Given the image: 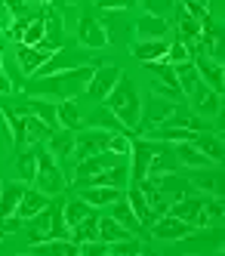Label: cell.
<instances>
[{
    "mask_svg": "<svg viewBox=\"0 0 225 256\" xmlns=\"http://www.w3.org/2000/svg\"><path fill=\"white\" fill-rule=\"evenodd\" d=\"M108 139H111V133L99 130V126L96 130H84V133L74 130V152L71 154H78V160H84L90 154H99V152L108 148Z\"/></svg>",
    "mask_w": 225,
    "mask_h": 256,
    "instance_id": "9c48e42d",
    "label": "cell"
},
{
    "mask_svg": "<svg viewBox=\"0 0 225 256\" xmlns=\"http://www.w3.org/2000/svg\"><path fill=\"white\" fill-rule=\"evenodd\" d=\"M111 216H114L118 219V222L124 226V228H130V232H139L142 226H139V219H136V213H133V207H130V200L126 198H118L114 200V204H111Z\"/></svg>",
    "mask_w": 225,
    "mask_h": 256,
    "instance_id": "e575fe53",
    "label": "cell"
},
{
    "mask_svg": "<svg viewBox=\"0 0 225 256\" xmlns=\"http://www.w3.org/2000/svg\"><path fill=\"white\" fill-rule=\"evenodd\" d=\"M124 238H133V232L124 228L114 216H99V241L114 244V241H124Z\"/></svg>",
    "mask_w": 225,
    "mask_h": 256,
    "instance_id": "f1b7e54d",
    "label": "cell"
},
{
    "mask_svg": "<svg viewBox=\"0 0 225 256\" xmlns=\"http://www.w3.org/2000/svg\"><path fill=\"white\" fill-rule=\"evenodd\" d=\"M188 182H192L194 188H200V192L219 198V173H207V167H198V173H194Z\"/></svg>",
    "mask_w": 225,
    "mask_h": 256,
    "instance_id": "8d00e7d4",
    "label": "cell"
},
{
    "mask_svg": "<svg viewBox=\"0 0 225 256\" xmlns=\"http://www.w3.org/2000/svg\"><path fill=\"white\" fill-rule=\"evenodd\" d=\"M80 198L90 207H111L118 198H124V188H118V186H84Z\"/></svg>",
    "mask_w": 225,
    "mask_h": 256,
    "instance_id": "d6986e66",
    "label": "cell"
},
{
    "mask_svg": "<svg viewBox=\"0 0 225 256\" xmlns=\"http://www.w3.org/2000/svg\"><path fill=\"white\" fill-rule=\"evenodd\" d=\"M18 173H22V179H34V173H37L34 152H22V158H18Z\"/></svg>",
    "mask_w": 225,
    "mask_h": 256,
    "instance_id": "7bdbcfd3",
    "label": "cell"
},
{
    "mask_svg": "<svg viewBox=\"0 0 225 256\" xmlns=\"http://www.w3.org/2000/svg\"><path fill=\"white\" fill-rule=\"evenodd\" d=\"M78 241H71V238H50V241L31 244L34 256H78Z\"/></svg>",
    "mask_w": 225,
    "mask_h": 256,
    "instance_id": "ac0fdd59",
    "label": "cell"
},
{
    "mask_svg": "<svg viewBox=\"0 0 225 256\" xmlns=\"http://www.w3.org/2000/svg\"><path fill=\"white\" fill-rule=\"evenodd\" d=\"M68 68H78V62H74L68 52H59V50H56V52H50L46 62L37 68L31 78H50V74H59V71H68Z\"/></svg>",
    "mask_w": 225,
    "mask_h": 256,
    "instance_id": "4316f807",
    "label": "cell"
},
{
    "mask_svg": "<svg viewBox=\"0 0 225 256\" xmlns=\"http://www.w3.org/2000/svg\"><path fill=\"white\" fill-rule=\"evenodd\" d=\"M92 65H78V68H68V71H59V74H50V78H34L25 90L34 96H50V99H74V96H80L90 78H92Z\"/></svg>",
    "mask_w": 225,
    "mask_h": 256,
    "instance_id": "6da1fadb",
    "label": "cell"
},
{
    "mask_svg": "<svg viewBox=\"0 0 225 256\" xmlns=\"http://www.w3.org/2000/svg\"><path fill=\"white\" fill-rule=\"evenodd\" d=\"M136 4L142 6V12H148V16H164V19H166V12L176 6V0H136Z\"/></svg>",
    "mask_w": 225,
    "mask_h": 256,
    "instance_id": "60d3db41",
    "label": "cell"
},
{
    "mask_svg": "<svg viewBox=\"0 0 225 256\" xmlns=\"http://www.w3.org/2000/svg\"><path fill=\"white\" fill-rule=\"evenodd\" d=\"M28 222H31V226H28V241H31V244H37V241H50V238H68L62 210H56L52 204H46L40 213H34Z\"/></svg>",
    "mask_w": 225,
    "mask_h": 256,
    "instance_id": "277c9868",
    "label": "cell"
},
{
    "mask_svg": "<svg viewBox=\"0 0 225 256\" xmlns=\"http://www.w3.org/2000/svg\"><path fill=\"white\" fill-rule=\"evenodd\" d=\"M46 204H50V198H46L44 192H37V188H25V192H22V200H18V207H16V213L28 222V219H31L34 213H40Z\"/></svg>",
    "mask_w": 225,
    "mask_h": 256,
    "instance_id": "484cf974",
    "label": "cell"
},
{
    "mask_svg": "<svg viewBox=\"0 0 225 256\" xmlns=\"http://www.w3.org/2000/svg\"><path fill=\"white\" fill-rule=\"evenodd\" d=\"M37 4H46V0H37Z\"/></svg>",
    "mask_w": 225,
    "mask_h": 256,
    "instance_id": "816d5d0a",
    "label": "cell"
},
{
    "mask_svg": "<svg viewBox=\"0 0 225 256\" xmlns=\"http://www.w3.org/2000/svg\"><path fill=\"white\" fill-rule=\"evenodd\" d=\"M188 99H192V112L198 118H213V114H219V108H222V93L210 90L204 80L188 93Z\"/></svg>",
    "mask_w": 225,
    "mask_h": 256,
    "instance_id": "30bf717a",
    "label": "cell"
},
{
    "mask_svg": "<svg viewBox=\"0 0 225 256\" xmlns=\"http://www.w3.org/2000/svg\"><path fill=\"white\" fill-rule=\"evenodd\" d=\"M28 112L40 118V120L50 126V130H56V126H59V120H56V102H46V99H34V102L28 105Z\"/></svg>",
    "mask_w": 225,
    "mask_h": 256,
    "instance_id": "74e56055",
    "label": "cell"
},
{
    "mask_svg": "<svg viewBox=\"0 0 225 256\" xmlns=\"http://www.w3.org/2000/svg\"><path fill=\"white\" fill-rule=\"evenodd\" d=\"M6 50V38H4V34H0V52H4Z\"/></svg>",
    "mask_w": 225,
    "mask_h": 256,
    "instance_id": "681fc988",
    "label": "cell"
},
{
    "mask_svg": "<svg viewBox=\"0 0 225 256\" xmlns=\"http://www.w3.org/2000/svg\"><path fill=\"white\" fill-rule=\"evenodd\" d=\"M185 59H192V52L185 50V44H182V40H176V44H170V50H166V59H164V62L179 65V62H185Z\"/></svg>",
    "mask_w": 225,
    "mask_h": 256,
    "instance_id": "ee69618b",
    "label": "cell"
},
{
    "mask_svg": "<svg viewBox=\"0 0 225 256\" xmlns=\"http://www.w3.org/2000/svg\"><path fill=\"white\" fill-rule=\"evenodd\" d=\"M204 204H207V194H182L179 200H173L170 210L166 213H173L179 219H185V222H192L194 228H204V226H210L207 222V216H204Z\"/></svg>",
    "mask_w": 225,
    "mask_h": 256,
    "instance_id": "5b68a950",
    "label": "cell"
},
{
    "mask_svg": "<svg viewBox=\"0 0 225 256\" xmlns=\"http://www.w3.org/2000/svg\"><path fill=\"white\" fill-rule=\"evenodd\" d=\"M130 148H133V139H130V133H111V139H108V152H114V154L126 158Z\"/></svg>",
    "mask_w": 225,
    "mask_h": 256,
    "instance_id": "b9f144b4",
    "label": "cell"
},
{
    "mask_svg": "<svg viewBox=\"0 0 225 256\" xmlns=\"http://www.w3.org/2000/svg\"><path fill=\"white\" fill-rule=\"evenodd\" d=\"M192 62H194V68H198L200 80L207 84L210 90H216V93H222V86H225V80H222V62L213 59V56H207V52H198V56H192Z\"/></svg>",
    "mask_w": 225,
    "mask_h": 256,
    "instance_id": "4fadbf2b",
    "label": "cell"
},
{
    "mask_svg": "<svg viewBox=\"0 0 225 256\" xmlns=\"http://www.w3.org/2000/svg\"><path fill=\"white\" fill-rule=\"evenodd\" d=\"M120 160V154H114V152H99V154H90V158H84V160H78V167H74V176L78 179H84V176H96V173H102V170H108L111 164H118Z\"/></svg>",
    "mask_w": 225,
    "mask_h": 256,
    "instance_id": "e0dca14e",
    "label": "cell"
},
{
    "mask_svg": "<svg viewBox=\"0 0 225 256\" xmlns=\"http://www.w3.org/2000/svg\"><path fill=\"white\" fill-rule=\"evenodd\" d=\"M78 40L86 46V50H105L108 46V34L102 28L99 19H92V16H84L78 22Z\"/></svg>",
    "mask_w": 225,
    "mask_h": 256,
    "instance_id": "5bb4252c",
    "label": "cell"
},
{
    "mask_svg": "<svg viewBox=\"0 0 225 256\" xmlns=\"http://www.w3.org/2000/svg\"><path fill=\"white\" fill-rule=\"evenodd\" d=\"M86 124H90V126H99V130H108V133H126V130H124V124L108 112V105H105V102L86 118Z\"/></svg>",
    "mask_w": 225,
    "mask_h": 256,
    "instance_id": "4dcf8cb0",
    "label": "cell"
},
{
    "mask_svg": "<svg viewBox=\"0 0 225 256\" xmlns=\"http://www.w3.org/2000/svg\"><path fill=\"white\" fill-rule=\"evenodd\" d=\"M124 74V71L118 68V65H99L96 71H92V78H90V84H86V93L92 96V99H99V102H105V96L114 90V84H118V78Z\"/></svg>",
    "mask_w": 225,
    "mask_h": 256,
    "instance_id": "8fae6325",
    "label": "cell"
},
{
    "mask_svg": "<svg viewBox=\"0 0 225 256\" xmlns=\"http://www.w3.org/2000/svg\"><path fill=\"white\" fill-rule=\"evenodd\" d=\"M166 50H170L166 38H160V40H136L133 44V56L142 65L145 62H160V59H166Z\"/></svg>",
    "mask_w": 225,
    "mask_h": 256,
    "instance_id": "603a6c76",
    "label": "cell"
},
{
    "mask_svg": "<svg viewBox=\"0 0 225 256\" xmlns=\"http://www.w3.org/2000/svg\"><path fill=\"white\" fill-rule=\"evenodd\" d=\"M194 4H200V6H204V10H207V4H210V0H194Z\"/></svg>",
    "mask_w": 225,
    "mask_h": 256,
    "instance_id": "f907efd6",
    "label": "cell"
},
{
    "mask_svg": "<svg viewBox=\"0 0 225 256\" xmlns=\"http://www.w3.org/2000/svg\"><path fill=\"white\" fill-rule=\"evenodd\" d=\"M176 112V102L170 99H160L158 93L145 102V114H139V124H136V133H145V130H152V126L164 124L166 118H170Z\"/></svg>",
    "mask_w": 225,
    "mask_h": 256,
    "instance_id": "ba28073f",
    "label": "cell"
},
{
    "mask_svg": "<svg viewBox=\"0 0 225 256\" xmlns=\"http://www.w3.org/2000/svg\"><path fill=\"white\" fill-rule=\"evenodd\" d=\"M56 120H59V126H65V130H80L84 118H80V108H78V96L56 102Z\"/></svg>",
    "mask_w": 225,
    "mask_h": 256,
    "instance_id": "cb8c5ba5",
    "label": "cell"
},
{
    "mask_svg": "<svg viewBox=\"0 0 225 256\" xmlns=\"http://www.w3.org/2000/svg\"><path fill=\"white\" fill-rule=\"evenodd\" d=\"M92 213V207L86 204L84 198H74V200H68V204L62 207V219H65V228H68V234H71V228L80 222L84 216H90Z\"/></svg>",
    "mask_w": 225,
    "mask_h": 256,
    "instance_id": "836d02e7",
    "label": "cell"
},
{
    "mask_svg": "<svg viewBox=\"0 0 225 256\" xmlns=\"http://www.w3.org/2000/svg\"><path fill=\"white\" fill-rule=\"evenodd\" d=\"M176 170H179L176 152H173L170 142H164L160 148L152 154V160H148V176H154V173H176Z\"/></svg>",
    "mask_w": 225,
    "mask_h": 256,
    "instance_id": "7402d4cb",
    "label": "cell"
},
{
    "mask_svg": "<svg viewBox=\"0 0 225 256\" xmlns=\"http://www.w3.org/2000/svg\"><path fill=\"white\" fill-rule=\"evenodd\" d=\"M96 238H99V213L92 210L90 216H84L80 222L71 228V241L84 244V241H96Z\"/></svg>",
    "mask_w": 225,
    "mask_h": 256,
    "instance_id": "f546056e",
    "label": "cell"
},
{
    "mask_svg": "<svg viewBox=\"0 0 225 256\" xmlns=\"http://www.w3.org/2000/svg\"><path fill=\"white\" fill-rule=\"evenodd\" d=\"M198 148L207 154L213 164H219L222 160V139L216 136V133H207V130H200V133H194V139H192Z\"/></svg>",
    "mask_w": 225,
    "mask_h": 256,
    "instance_id": "d6a6232c",
    "label": "cell"
},
{
    "mask_svg": "<svg viewBox=\"0 0 225 256\" xmlns=\"http://www.w3.org/2000/svg\"><path fill=\"white\" fill-rule=\"evenodd\" d=\"M6 93H12V80L0 71V96H6Z\"/></svg>",
    "mask_w": 225,
    "mask_h": 256,
    "instance_id": "c3c4849f",
    "label": "cell"
},
{
    "mask_svg": "<svg viewBox=\"0 0 225 256\" xmlns=\"http://www.w3.org/2000/svg\"><path fill=\"white\" fill-rule=\"evenodd\" d=\"M133 34H136L139 40H160V38L170 34V22H166L164 16H148V12H142L139 19H136V25H133Z\"/></svg>",
    "mask_w": 225,
    "mask_h": 256,
    "instance_id": "9a60e30c",
    "label": "cell"
},
{
    "mask_svg": "<svg viewBox=\"0 0 225 256\" xmlns=\"http://www.w3.org/2000/svg\"><path fill=\"white\" fill-rule=\"evenodd\" d=\"M173 71H176V80H179V90L185 96L192 93V90L200 84V74H198V68H194V62L192 59H185V62H179V65H173Z\"/></svg>",
    "mask_w": 225,
    "mask_h": 256,
    "instance_id": "1f68e13d",
    "label": "cell"
},
{
    "mask_svg": "<svg viewBox=\"0 0 225 256\" xmlns=\"http://www.w3.org/2000/svg\"><path fill=\"white\" fill-rule=\"evenodd\" d=\"M28 22H31L28 16H22V19H12V25H10V40H22V31H25Z\"/></svg>",
    "mask_w": 225,
    "mask_h": 256,
    "instance_id": "bcb514c9",
    "label": "cell"
},
{
    "mask_svg": "<svg viewBox=\"0 0 225 256\" xmlns=\"http://www.w3.org/2000/svg\"><path fill=\"white\" fill-rule=\"evenodd\" d=\"M40 40H44V12H40V16H34V19L25 25L22 40H18V44H22V46H37Z\"/></svg>",
    "mask_w": 225,
    "mask_h": 256,
    "instance_id": "f35d334b",
    "label": "cell"
},
{
    "mask_svg": "<svg viewBox=\"0 0 225 256\" xmlns=\"http://www.w3.org/2000/svg\"><path fill=\"white\" fill-rule=\"evenodd\" d=\"M105 105H108V112L114 114L120 124H124V130H136V124H139V114H142V102H139V90L133 86V80H130L126 74L118 78L114 90L105 96Z\"/></svg>",
    "mask_w": 225,
    "mask_h": 256,
    "instance_id": "7a4b0ae2",
    "label": "cell"
},
{
    "mask_svg": "<svg viewBox=\"0 0 225 256\" xmlns=\"http://www.w3.org/2000/svg\"><path fill=\"white\" fill-rule=\"evenodd\" d=\"M164 142L158 139H133V148H130V154H133V170H130V182H142L148 176V160H152V154L160 148Z\"/></svg>",
    "mask_w": 225,
    "mask_h": 256,
    "instance_id": "52a82bcc",
    "label": "cell"
},
{
    "mask_svg": "<svg viewBox=\"0 0 225 256\" xmlns=\"http://www.w3.org/2000/svg\"><path fill=\"white\" fill-rule=\"evenodd\" d=\"M198 228L192 222H185V219H179L173 213H164V216H158L152 222V234L158 238V241H182V238H188Z\"/></svg>",
    "mask_w": 225,
    "mask_h": 256,
    "instance_id": "8992f818",
    "label": "cell"
},
{
    "mask_svg": "<svg viewBox=\"0 0 225 256\" xmlns=\"http://www.w3.org/2000/svg\"><path fill=\"white\" fill-rule=\"evenodd\" d=\"M46 142H50V154L52 158H68L71 152H74V130H65V126H56V130L46 136Z\"/></svg>",
    "mask_w": 225,
    "mask_h": 256,
    "instance_id": "d4e9b609",
    "label": "cell"
},
{
    "mask_svg": "<svg viewBox=\"0 0 225 256\" xmlns=\"http://www.w3.org/2000/svg\"><path fill=\"white\" fill-rule=\"evenodd\" d=\"M102 28L108 34V44H133V22H130L126 10H108Z\"/></svg>",
    "mask_w": 225,
    "mask_h": 256,
    "instance_id": "7c38bea8",
    "label": "cell"
},
{
    "mask_svg": "<svg viewBox=\"0 0 225 256\" xmlns=\"http://www.w3.org/2000/svg\"><path fill=\"white\" fill-rule=\"evenodd\" d=\"M34 158H37V173H34V188L44 192L46 198H56L65 192V176H62V167L56 164V158L50 152H37L34 148Z\"/></svg>",
    "mask_w": 225,
    "mask_h": 256,
    "instance_id": "3957f363",
    "label": "cell"
},
{
    "mask_svg": "<svg viewBox=\"0 0 225 256\" xmlns=\"http://www.w3.org/2000/svg\"><path fill=\"white\" fill-rule=\"evenodd\" d=\"M22 192H25L22 179H12V182H4V186H0V222L16 213L18 200H22Z\"/></svg>",
    "mask_w": 225,
    "mask_h": 256,
    "instance_id": "ffe728a7",
    "label": "cell"
},
{
    "mask_svg": "<svg viewBox=\"0 0 225 256\" xmlns=\"http://www.w3.org/2000/svg\"><path fill=\"white\" fill-rule=\"evenodd\" d=\"M22 124H25V145H34L37 139H46V136L52 133L50 126H46L40 118H37V114H31V112L22 114Z\"/></svg>",
    "mask_w": 225,
    "mask_h": 256,
    "instance_id": "d590c367",
    "label": "cell"
},
{
    "mask_svg": "<svg viewBox=\"0 0 225 256\" xmlns=\"http://www.w3.org/2000/svg\"><path fill=\"white\" fill-rule=\"evenodd\" d=\"M173 152H176V160L182 164V167H192V170H198V167H210V164H213L194 142H176Z\"/></svg>",
    "mask_w": 225,
    "mask_h": 256,
    "instance_id": "44dd1931",
    "label": "cell"
},
{
    "mask_svg": "<svg viewBox=\"0 0 225 256\" xmlns=\"http://www.w3.org/2000/svg\"><path fill=\"white\" fill-rule=\"evenodd\" d=\"M0 62H4V56H0Z\"/></svg>",
    "mask_w": 225,
    "mask_h": 256,
    "instance_id": "f5cc1de1",
    "label": "cell"
},
{
    "mask_svg": "<svg viewBox=\"0 0 225 256\" xmlns=\"http://www.w3.org/2000/svg\"><path fill=\"white\" fill-rule=\"evenodd\" d=\"M78 247H80L78 256H105V253H108V244L99 241V238H96V241H84V244H78Z\"/></svg>",
    "mask_w": 225,
    "mask_h": 256,
    "instance_id": "f6af8a7d",
    "label": "cell"
},
{
    "mask_svg": "<svg viewBox=\"0 0 225 256\" xmlns=\"http://www.w3.org/2000/svg\"><path fill=\"white\" fill-rule=\"evenodd\" d=\"M16 56H18V65H22L25 74H34V71L46 62L50 50H44V46H22V44H18V52H16Z\"/></svg>",
    "mask_w": 225,
    "mask_h": 256,
    "instance_id": "83f0119b",
    "label": "cell"
},
{
    "mask_svg": "<svg viewBox=\"0 0 225 256\" xmlns=\"http://www.w3.org/2000/svg\"><path fill=\"white\" fill-rule=\"evenodd\" d=\"M126 200H130V207H133V213H136V219H139V226H148L152 228V222H154V210H152V204H148V198L142 194V188H139V182H126Z\"/></svg>",
    "mask_w": 225,
    "mask_h": 256,
    "instance_id": "2e32d148",
    "label": "cell"
},
{
    "mask_svg": "<svg viewBox=\"0 0 225 256\" xmlns=\"http://www.w3.org/2000/svg\"><path fill=\"white\" fill-rule=\"evenodd\" d=\"M96 4L102 10H130V6H136V0H96Z\"/></svg>",
    "mask_w": 225,
    "mask_h": 256,
    "instance_id": "7dc6e473",
    "label": "cell"
},
{
    "mask_svg": "<svg viewBox=\"0 0 225 256\" xmlns=\"http://www.w3.org/2000/svg\"><path fill=\"white\" fill-rule=\"evenodd\" d=\"M108 253H111V256H130V253H142V241H139V238H124V241L108 244Z\"/></svg>",
    "mask_w": 225,
    "mask_h": 256,
    "instance_id": "ab89813d",
    "label": "cell"
}]
</instances>
